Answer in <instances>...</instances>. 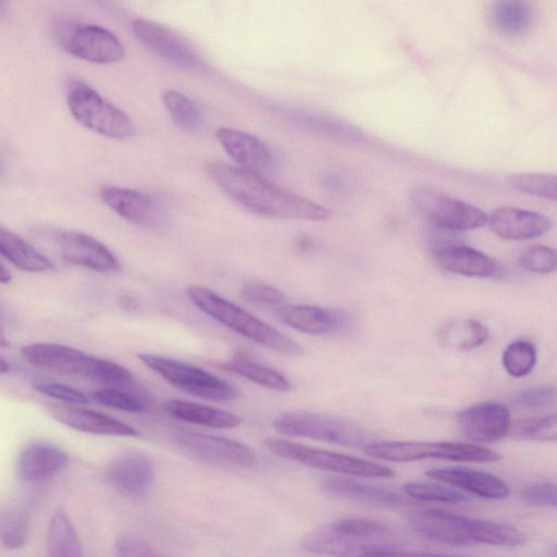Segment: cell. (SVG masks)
<instances>
[{"instance_id":"83f0119b","label":"cell","mask_w":557,"mask_h":557,"mask_svg":"<svg viewBox=\"0 0 557 557\" xmlns=\"http://www.w3.org/2000/svg\"><path fill=\"white\" fill-rule=\"evenodd\" d=\"M0 255L14 267L30 273H44L53 263L16 233L0 226Z\"/></svg>"},{"instance_id":"ba28073f","label":"cell","mask_w":557,"mask_h":557,"mask_svg":"<svg viewBox=\"0 0 557 557\" xmlns=\"http://www.w3.org/2000/svg\"><path fill=\"white\" fill-rule=\"evenodd\" d=\"M273 428L284 435L349 447H363L372 440L369 432L350 420L310 411L284 412L274 419Z\"/></svg>"},{"instance_id":"74e56055","label":"cell","mask_w":557,"mask_h":557,"mask_svg":"<svg viewBox=\"0 0 557 557\" xmlns=\"http://www.w3.org/2000/svg\"><path fill=\"white\" fill-rule=\"evenodd\" d=\"M502 361L509 375L515 377L525 376L536 363V349L528 341H516L506 347Z\"/></svg>"},{"instance_id":"4dcf8cb0","label":"cell","mask_w":557,"mask_h":557,"mask_svg":"<svg viewBox=\"0 0 557 557\" xmlns=\"http://www.w3.org/2000/svg\"><path fill=\"white\" fill-rule=\"evenodd\" d=\"M47 549L52 557L82 556V545L77 532L62 509L54 511L49 520Z\"/></svg>"},{"instance_id":"60d3db41","label":"cell","mask_w":557,"mask_h":557,"mask_svg":"<svg viewBox=\"0 0 557 557\" xmlns=\"http://www.w3.org/2000/svg\"><path fill=\"white\" fill-rule=\"evenodd\" d=\"M33 387L39 393L62 400L69 404H87L89 403L86 395L71 386L47 380H38L33 383Z\"/></svg>"},{"instance_id":"d6a6232c","label":"cell","mask_w":557,"mask_h":557,"mask_svg":"<svg viewBox=\"0 0 557 557\" xmlns=\"http://www.w3.org/2000/svg\"><path fill=\"white\" fill-rule=\"evenodd\" d=\"M30 533V516L18 505H10L0 511V542L10 549L23 547Z\"/></svg>"},{"instance_id":"d6986e66","label":"cell","mask_w":557,"mask_h":557,"mask_svg":"<svg viewBox=\"0 0 557 557\" xmlns=\"http://www.w3.org/2000/svg\"><path fill=\"white\" fill-rule=\"evenodd\" d=\"M215 136L237 166L262 176L272 169L271 150L257 136L232 127H220Z\"/></svg>"},{"instance_id":"52a82bcc","label":"cell","mask_w":557,"mask_h":557,"mask_svg":"<svg viewBox=\"0 0 557 557\" xmlns=\"http://www.w3.org/2000/svg\"><path fill=\"white\" fill-rule=\"evenodd\" d=\"M138 359L168 383L193 396L213 400H233L238 389L228 381L195 364L156 354H138Z\"/></svg>"},{"instance_id":"4fadbf2b","label":"cell","mask_w":557,"mask_h":557,"mask_svg":"<svg viewBox=\"0 0 557 557\" xmlns=\"http://www.w3.org/2000/svg\"><path fill=\"white\" fill-rule=\"evenodd\" d=\"M135 37L152 53L176 67L197 71L205 66L202 59L180 36L146 18L132 24Z\"/></svg>"},{"instance_id":"f546056e","label":"cell","mask_w":557,"mask_h":557,"mask_svg":"<svg viewBox=\"0 0 557 557\" xmlns=\"http://www.w3.org/2000/svg\"><path fill=\"white\" fill-rule=\"evenodd\" d=\"M443 346L469 351L482 346L488 339V330L481 322L472 319H458L445 324L438 332Z\"/></svg>"},{"instance_id":"7dc6e473","label":"cell","mask_w":557,"mask_h":557,"mask_svg":"<svg viewBox=\"0 0 557 557\" xmlns=\"http://www.w3.org/2000/svg\"><path fill=\"white\" fill-rule=\"evenodd\" d=\"M120 302H121V306L126 309H134L136 306V301L128 296H123L120 299Z\"/></svg>"},{"instance_id":"b9f144b4","label":"cell","mask_w":557,"mask_h":557,"mask_svg":"<svg viewBox=\"0 0 557 557\" xmlns=\"http://www.w3.org/2000/svg\"><path fill=\"white\" fill-rule=\"evenodd\" d=\"M240 296L243 299L262 305H281L285 300V295L276 287L261 284L250 283L240 288Z\"/></svg>"},{"instance_id":"7bdbcfd3","label":"cell","mask_w":557,"mask_h":557,"mask_svg":"<svg viewBox=\"0 0 557 557\" xmlns=\"http://www.w3.org/2000/svg\"><path fill=\"white\" fill-rule=\"evenodd\" d=\"M517 401L528 409L547 408L556 401V388L554 385L534 386L519 393Z\"/></svg>"},{"instance_id":"c3c4849f","label":"cell","mask_w":557,"mask_h":557,"mask_svg":"<svg viewBox=\"0 0 557 557\" xmlns=\"http://www.w3.org/2000/svg\"><path fill=\"white\" fill-rule=\"evenodd\" d=\"M10 346V342L9 339L7 338L4 332H3V329L0 324V347H3V348H7Z\"/></svg>"},{"instance_id":"484cf974","label":"cell","mask_w":557,"mask_h":557,"mask_svg":"<svg viewBox=\"0 0 557 557\" xmlns=\"http://www.w3.org/2000/svg\"><path fill=\"white\" fill-rule=\"evenodd\" d=\"M321 488L335 498L374 507L393 508L404 503L400 496L391 491L345 478L327 476L322 480Z\"/></svg>"},{"instance_id":"8992f818","label":"cell","mask_w":557,"mask_h":557,"mask_svg":"<svg viewBox=\"0 0 557 557\" xmlns=\"http://www.w3.org/2000/svg\"><path fill=\"white\" fill-rule=\"evenodd\" d=\"M375 459L406 462L437 458L451 461L493 462L502 456L490 448L457 442H371L362 447Z\"/></svg>"},{"instance_id":"30bf717a","label":"cell","mask_w":557,"mask_h":557,"mask_svg":"<svg viewBox=\"0 0 557 557\" xmlns=\"http://www.w3.org/2000/svg\"><path fill=\"white\" fill-rule=\"evenodd\" d=\"M412 200L418 211L438 228L461 232L482 227L488 222L483 210L433 187H417Z\"/></svg>"},{"instance_id":"f35d334b","label":"cell","mask_w":557,"mask_h":557,"mask_svg":"<svg viewBox=\"0 0 557 557\" xmlns=\"http://www.w3.org/2000/svg\"><path fill=\"white\" fill-rule=\"evenodd\" d=\"M91 398L99 405L132 412L140 413L146 410V405L137 395L122 387L106 386L91 393Z\"/></svg>"},{"instance_id":"5b68a950","label":"cell","mask_w":557,"mask_h":557,"mask_svg":"<svg viewBox=\"0 0 557 557\" xmlns=\"http://www.w3.org/2000/svg\"><path fill=\"white\" fill-rule=\"evenodd\" d=\"M66 103L76 122L101 136L123 140L136 133L134 122L124 111L84 82L70 84Z\"/></svg>"},{"instance_id":"cb8c5ba5","label":"cell","mask_w":557,"mask_h":557,"mask_svg":"<svg viewBox=\"0 0 557 557\" xmlns=\"http://www.w3.org/2000/svg\"><path fill=\"white\" fill-rule=\"evenodd\" d=\"M487 223L497 236L509 240L535 238L552 227V222L546 215L512 207L495 210L488 216Z\"/></svg>"},{"instance_id":"3957f363","label":"cell","mask_w":557,"mask_h":557,"mask_svg":"<svg viewBox=\"0 0 557 557\" xmlns=\"http://www.w3.org/2000/svg\"><path fill=\"white\" fill-rule=\"evenodd\" d=\"M408 522L419 535L447 545L519 546L524 542V535L513 527L438 509L413 510Z\"/></svg>"},{"instance_id":"8d00e7d4","label":"cell","mask_w":557,"mask_h":557,"mask_svg":"<svg viewBox=\"0 0 557 557\" xmlns=\"http://www.w3.org/2000/svg\"><path fill=\"white\" fill-rule=\"evenodd\" d=\"M403 491L413 498L424 502L462 504L468 496L458 490L428 481H411L403 485Z\"/></svg>"},{"instance_id":"9a60e30c","label":"cell","mask_w":557,"mask_h":557,"mask_svg":"<svg viewBox=\"0 0 557 557\" xmlns=\"http://www.w3.org/2000/svg\"><path fill=\"white\" fill-rule=\"evenodd\" d=\"M462 434L475 443H494L504 438L510 429L509 409L499 401H483L457 414Z\"/></svg>"},{"instance_id":"ac0fdd59","label":"cell","mask_w":557,"mask_h":557,"mask_svg":"<svg viewBox=\"0 0 557 557\" xmlns=\"http://www.w3.org/2000/svg\"><path fill=\"white\" fill-rule=\"evenodd\" d=\"M276 317L289 327L310 335H331L349 324L342 310L312 305H288L276 309Z\"/></svg>"},{"instance_id":"bcb514c9","label":"cell","mask_w":557,"mask_h":557,"mask_svg":"<svg viewBox=\"0 0 557 557\" xmlns=\"http://www.w3.org/2000/svg\"><path fill=\"white\" fill-rule=\"evenodd\" d=\"M11 281V273L0 263V283L8 284Z\"/></svg>"},{"instance_id":"e0dca14e","label":"cell","mask_w":557,"mask_h":557,"mask_svg":"<svg viewBox=\"0 0 557 557\" xmlns=\"http://www.w3.org/2000/svg\"><path fill=\"white\" fill-rule=\"evenodd\" d=\"M104 473L114 488L132 496L145 495L156 478L151 459L138 451H127L114 457Z\"/></svg>"},{"instance_id":"f907efd6","label":"cell","mask_w":557,"mask_h":557,"mask_svg":"<svg viewBox=\"0 0 557 557\" xmlns=\"http://www.w3.org/2000/svg\"><path fill=\"white\" fill-rule=\"evenodd\" d=\"M0 174H1V164H0Z\"/></svg>"},{"instance_id":"f1b7e54d","label":"cell","mask_w":557,"mask_h":557,"mask_svg":"<svg viewBox=\"0 0 557 557\" xmlns=\"http://www.w3.org/2000/svg\"><path fill=\"white\" fill-rule=\"evenodd\" d=\"M221 368L272 391L287 392L292 389V384L285 375L242 351H237L222 362Z\"/></svg>"},{"instance_id":"681fc988","label":"cell","mask_w":557,"mask_h":557,"mask_svg":"<svg viewBox=\"0 0 557 557\" xmlns=\"http://www.w3.org/2000/svg\"><path fill=\"white\" fill-rule=\"evenodd\" d=\"M10 371L9 363L0 357V374L8 373Z\"/></svg>"},{"instance_id":"e575fe53","label":"cell","mask_w":557,"mask_h":557,"mask_svg":"<svg viewBox=\"0 0 557 557\" xmlns=\"http://www.w3.org/2000/svg\"><path fill=\"white\" fill-rule=\"evenodd\" d=\"M511 188L546 200L557 199V176L548 173H518L508 177Z\"/></svg>"},{"instance_id":"1f68e13d","label":"cell","mask_w":557,"mask_h":557,"mask_svg":"<svg viewBox=\"0 0 557 557\" xmlns=\"http://www.w3.org/2000/svg\"><path fill=\"white\" fill-rule=\"evenodd\" d=\"M491 20L499 33L519 35L530 26L531 10L525 0H495Z\"/></svg>"},{"instance_id":"f6af8a7d","label":"cell","mask_w":557,"mask_h":557,"mask_svg":"<svg viewBox=\"0 0 557 557\" xmlns=\"http://www.w3.org/2000/svg\"><path fill=\"white\" fill-rule=\"evenodd\" d=\"M115 552L119 556L159 555L148 543L133 535L119 536L115 542Z\"/></svg>"},{"instance_id":"7c38bea8","label":"cell","mask_w":557,"mask_h":557,"mask_svg":"<svg viewBox=\"0 0 557 557\" xmlns=\"http://www.w3.org/2000/svg\"><path fill=\"white\" fill-rule=\"evenodd\" d=\"M171 440L181 451L196 460L244 468L256 463L255 451L232 438L177 430L172 433Z\"/></svg>"},{"instance_id":"8fae6325","label":"cell","mask_w":557,"mask_h":557,"mask_svg":"<svg viewBox=\"0 0 557 557\" xmlns=\"http://www.w3.org/2000/svg\"><path fill=\"white\" fill-rule=\"evenodd\" d=\"M59 42L71 55L96 64H113L125 58L121 40L109 29L94 24H66Z\"/></svg>"},{"instance_id":"d590c367","label":"cell","mask_w":557,"mask_h":557,"mask_svg":"<svg viewBox=\"0 0 557 557\" xmlns=\"http://www.w3.org/2000/svg\"><path fill=\"white\" fill-rule=\"evenodd\" d=\"M508 433L522 441L555 442L557 438L556 414L520 420L510 425Z\"/></svg>"},{"instance_id":"7a4b0ae2","label":"cell","mask_w":557,"mask_h":557,"mask_svg":"<svg viewBox=\"0 0 557 557\" xmlns=\"http://www.w3.org/2000/svg\"><path fill=\"white\" fill-rule=\"evenodd\" d=\"M300 548L323 556H373L399 554L403 540L388 525L363 518H346L309 531Z\"/></svg>"},{"instance_id":"6da1fadb","label":"cell","mask_w":557,"mask_h":557,"mask_svg":"<svg viewBox=\"0 0 557 557\" xmlns=\"http://www.w3.org/2000/svg\"><path fill=\"white\" fill-rule=\"evenodd\" d=\"M211 180L246 210L280 220L326 221L332 211L317 202L282 189L264 176L239 166L209 162Z\"/></svg>"},{"instance_id":"603a6c76","label":"cell","mask_w":557,"mask_h":557,"mask_svg":"<svg viewBox=\"0 0 557 557\" xmlns=\"http://www.w3.org/2000/svg\"><path fill=\"white\" fill-rule=\"evenodd\" d=\"M425 474L431 479L483 498L504 499L510 494V488L505 481L492 473L480 470L465 467H446L429 470Z\"/></svg>"},{"instance_id":"9c48e42d","label":"cell","mask_w":557,"mask_h":557,"mask_svg":"<svg viewBox=\"0 0 557 557\" xmlns=\"http://www.w3.org/2000/svg\"><path fill=\"white\" fill-rule=\"evenodd\" d=\"M264 446L275 456L310 468L363 478H391V468L354 456L308 447L287 440L269 437Z\"/></svg>"},{"instance_id":"ffe728a7","label":"cell","mask_w":557,"mask_h":557,"mask_svg":"<svg viewBox=\"0 0 557 557\" xmlns=\"http://www.w3.org/2000/svg\"><path fill=\"white\" fill-rule=\"evenodd\" d=\"M101 201L124 220L138 225H153L160 218L159 202L148 194L112 185L99 189Z\"/></svg>"},{"instance_id":"5bb4252c","label":"cell","mask_w":557,"mask_h":557,"mask_svg":"<svg viewBox=\"0 0 557 557\" xmlns=\"http://www.w3.org/2000/svg\"><path fill=\"white\" fill-rule=\"evenodd\" d=\"M62 259L70 264L100 273L119 271L114 253L97 238L76 231H57L53 235Z\"/></svg>"},{"instance_id":"44dd1931","label":"cell","mask_w":557,"mask_h":557,"mask_svg":"<svg viewBox=\"0 0 557 557\" xmlns=\"http://www.w3.org/2000/svg\"><path fill=\"white\" fill-rule=\"evenodd\" d=\"M47 410L54 420L76 431L98 435H138V431L132 425L102 412L59 404L48 405Z\"/></svg>"},{"instance_id":"277c9868","label":"cell","mask_w":557,"mask_h":557,"mask_svg":"<svg viewBox=\"0 0 557 557\" xmlns=\"http://www.w3.org/2000/svg\"><path fill=\"white\" fill-rule=\"evenodd\" d=\"M186 294L200 311L244 337L282 354L302 355L301 346L293 338L211 289L193 285Z\"/></svg>"},{"instance_id":"836d02e7","label":"cell","mask_w":557,"mask_h":557,"mask_svg":"<svg viewBox=\"0 0 557 557\" xmlns=\"http://www.w3.org/2000/svg\"><path fill=\"white\" fill-rule=\"evenodd\" d=\"M162 101L174 123L188 132H195L202 125V113L198 106L184 94L169 89L163 92Z\"/></svg>"},{"instance_id":"4316f807","label":"cell","mask_w":557,"mask_h":557,"mask_svg":"<svg viewBox=\"0 0 557 557\" xmlns=\"http://www.w3.org/2000/svg\"><path fill=\"white\" fill-rule=\"evenodd\" d=\"M163 409L174 419L213 429H233L242 423V418L233 412L199 403L171 399Z\"/></svg>"},{"instance_id":"7402d4cb","label":"cell","mask_w":557,"mask_h":557,"mask_svg":"<svg viewBox=\"0 0 557 557\" xmlns=\"http://www.w3.org/2000/svg\"><path fill=\"white\" fill-rule=\"evenodd\" d=\"M69 463L70 457L62 448L49 443L35 442L21 450L16 473L21 481L34 483L53 476Z\"/></svg>"},{"instance_id":"2e32d148","label":"cell","mask_w":557,"mask_h":557,"mask_svg":"<svg viewBox=\"0 0 557 557\" xmlns=\"http://www.w3.org/2000/svg\"><path fill=\"white\" fill-rule=\"evenodd\" d=\"M22 356L30 364L51 372L88 377L92 356L79 349L52 343H33L22 347Z\"/></svg>"},{"instance_id":"ab89813d","label":"cell","mask_w":557,"mask_h":557,"mask_svg":"<svg viewBox=\"0 0 557 557\" xmlns=\"http://www.w3.org/2000/svg\"><path fill=\"white\" fill-rule=\"evenodd\" d=\"M519 263L530 272L541 274L553 273L557 268L556 251L543 245L532 246L522 252Z\"/></svg>"},{"instance_id":"ee69618b","label":"cell","mask_w":557,"mask_h":557,"mask_svg":"<svg viewBox=\"0 0 557 557\" xmlns=\"http://www.w3.org/2000/svg\"><path fill=\"white\" fill-rule=\"evenodd\" d=\"M520 496L529 505L556 507V484L552 482L534 483L524 487Z\"/></svg>"},{"instance_id":"d4e9b609","label":"cell","mask_w":557,"mask_h":557,"mask_svg":"<svg viewBox=\"0 0 557 557\" xmlns=\"http://www.w3.org/2000/svg\"><path fill=\"white\" fill-rule=\"evenodd\" d=\"M434 256L442 269L459 275L484 278L498 271L496 261L490 256L457 243L435 247Z\"/></svg>"}]
</instances>
